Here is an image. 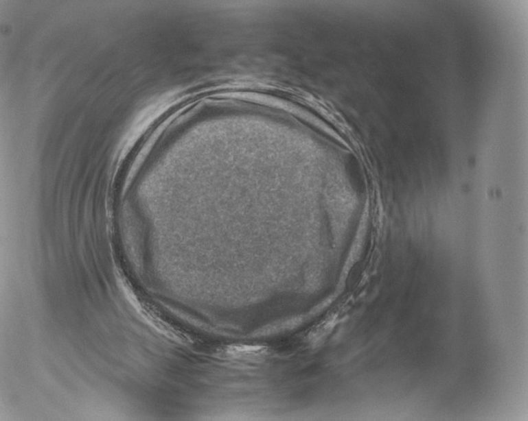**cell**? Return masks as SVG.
Masks as SVG:
<instances>
[{
	"label": "cell",
	"instance_id": "6da1fadb",
	"mask_svg": "<svg viewBox=\"0 0 528 421\" xmlns=\"http://www.w3.org/2000/svg\"><path fill=\"white\" fill-rule=\"evenodd\" d=\"M225 354L236 361H255L268 353V347L258 344H231L226 348Z\"/></svg>",
	"mask_w": 528,
	"mask_h": 421
}]
</instances>
